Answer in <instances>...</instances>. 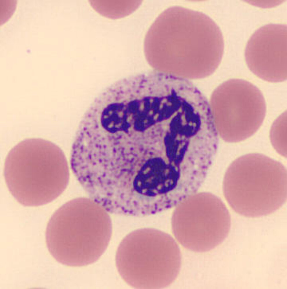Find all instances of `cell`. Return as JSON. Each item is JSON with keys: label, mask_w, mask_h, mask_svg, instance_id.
<instances>
[{"label": "cell", "mask_w": 287, "mask_h": 289, "mask_svg": "<svg viewBox=\"0 0 287 289\" xmlns=\"http://www.w3.org/2000/svg\"><path fill=\"white\" fill-rule=\"evenodd\" d=\"M224 48L222 32L211 18L178 6L159 15L144 43L145 54L151 63L184 69L216 67Z\"/></svg>", "instance_id": "obj_1"}, {"label": "cell", "mask_w": 287, "mask_h": 289, "mask_svg": "<svg viewBox=\"0 0 287 289\" xmlns=\"http://www.w3.org/2000/svg\"><path fill=\"white\" fill-rule=\"evenodd\" d=\"M108 213L90 198H75L63 205L52 216L46 229V243L52 256L70 266L96 262L111 237Z\"/></svg>", "instance_id": "obj_2"}, {"label": "cell", "mask_w": 287, "mask_h": 289, "mask_svg": "<svg viewBox=\"0 0 287 289\" xmlns=\"http://www.w3.org/2000/svg\"><path fill=\"white\" fill-rule=\"evenodd\" d=\"M4 175L14 198L25 206L37 207L55 200L66 189L70 174L61 149L41 138L18 143L5 160Z\"/></svg>", "instance_id": "obj_3"}, {"label": "cell", "mask_w": 287, "mask_h": 289, "mask_svg": "<svg viewBox=\"0 0 287 289\" xmlns=\"http://www.w3.org/2000/svg\"><path fill=\"white\" fill-rule=\"evenodd\" d=\"M223 189L228 204L237 213L249 218L267 216L286 201V169L264 155L245 154L229 167Z\"/></svg>", "instance_id": "obj_4"}, {"label": "cell", "mask_w": 287, "mask_h": 289, "mask_svg": "<svg viewBox=\"0 0 287 289\" xmlns=\"http://www.w3.org/2000/svg\"><path fill=\"white\" fill-rule=\"evenodd\" d=\"M179 248L173 238L152 229L134 231L121 242L116 252L118 271L136 288L160 289L171 284L181 265Z\"/></svg>", "instance_id": "obj_5"}, {"label": "cell", "mask_w": 287, "mask_h": 289, "mask_svg": "<svg viewBox=\"0 0 287 289\" xmlns=\"http://www.w3.org/2000/svg\"><path fill=\"white\" fill-rule=\"evenodd\" d=\"M176 207L173 232L186 248L196 252L209 251L227 236L231 216L222 200L214 194L197 192Z\"/></svg>", "instance_id": "obj_6"}, {"label": "cell", "mask_w": 287, "mask_h": 289, "mask_svg": "<svg viewBox=\"0 0 287 289\" xmlns=\"http://www.w3.org/2000/svg\"><path fill=\"white\" fill-rule=\"evenodd\" d=\"M217 94V108L225 139L237 142L253 135L262 125L266 113L261 91L247 81L233 79L222 84Z\"/></svg>", "instance_id": "obj_7"}, {"label": "cell", "mask_w": 287, "mask_h": 289, "mask_svg": "<svg viewBox=\"0 0 287 289\" xmlns=\"http://www.w3.org/2000/svg\"><path fill=\"white\" fill-rule=\"evenodd\" d=\"M244 56L246 64L255 76L276 82L287 78V27L270 23L257 30L249 39Z\"/></svg>", "instance_id": "obj_8"}, {"label": "cell", "mask_w": 287, "mask_h": 289, "mask_svg": "<svg viewBox=\"0 0 287 289\" xmlns=\"http://www.w3.org/2000/svg\"><path fill=\"white\" fill-rule=\"evenodd\" d=\"M286 112L282 113L274 123L270 133V139L276 151L286 157Z\"/></svg>", "instance_id": "obj_9"}, {"label": "cell", "mask_w": 287, "mask_h": 289, "mask_svg": "<svg viewBox=\"0 0 287 289\" xmlns=\"http://www.w3.org/2000/svg\"><path fill=\"white\" fill-rule=\"evenodd\" d=\"M121 1L111 0H89L93 8L98 13L105 17L115 19L123 16Z\"/></svg>", "instance_id": "obj_10"}]
</instances>
